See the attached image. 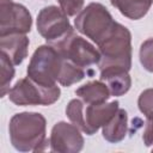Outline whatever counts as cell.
<instances>
[{
    "instance_id": "1",
    "label": "cell",
    "mask_w": 153,
    "mask_h": 153,
    "mask_svg": "<svg viewBox=\"0 0 153 153\" xmlns=\"http://www.w3.org/2000/svg\"><path fill=\"white\" fill-rule=\"evenodd\" d=\"M45 131L47 121L39 112L24 111L16 114L8 124L11 143L19 152H38L45 149L49 143Z\"/></svg>"
},
{
    "instance_id": "2",
    "label": "cell",
    "mask_w": 153,
    "mask_h": 153,
    "mask_svg": "<svg viewBox=\"0 0 153 153\" xmlns=\"http://www.w3.org/2000/svg\"><path fill=\"white\" fill-rule=\"evenodd\" d=\"M117 100L98 104H86L80 98L72 99L66 108V115L69 121L87 135H93L108 123L120 109Z\"/></svg>"
},
{
    "instance_id": "3",
    "label": "cell",
    "mask_w": 153,
    "mask_h": 153,
    "mask_svg": "<svg viewBox=\"0 0 153 153\" xmlns=\"http://www.w3.org/2000/svg\"><path fill=\"white\" fill-rule=\"evenodd\" d=\"M99 69L117 67L127 71L131 67V33L122 24H115L111 32L98 44Z\"/></svg>"
},
{
    "instance_id": "4",
    "label": "cell",
    "mask_w": 153,
    "mask_h": 153,
    "mask_svg": "<svg viewBox=\"0 0 153 153\" xmlns=\"http://www.w3.org/2000/svg\"><path fill=\"white\" fill-rule=\"evenodd\" d=\"M63 60V56L53 45H39L30 59L26 69L27 76L43 86H54L59 81Z\"/></svg>"
},
{
    "instance_id": "5",
    "label": "cell",
    "mask_w": 153,
    "mask_h": 153,
    "mask_svg": "<svg viewBox=\"0 0 153 153\" xmlns=\"http://www.w3.org/2000/svg\"><path fill=\"white\" fill-rule=\"evenodd\" d=\"M116 22L108 8L99 2L88 4L74 19L76 31L90 38L97 45L111 32Z\"/></svg>"
},
{
    "instance_id": "6",
    "label": "cell",
    "mask_w": 153,
    "mask_h": 153,
    "mask_svg": "<svg viewBox=\"0 0 153 153\" xmlns=\"http://www.w3.org/2000/svg\"><path fill=\"white\" fill-rule=\"evenodd\" d=\"M61 94L60 87L43 86L29 76L19 79L8 91L10 100L19 106L25 105H51L54 104Z\"/></svg>"
},
{
    "instance_id": "7",
    "label": "cell",
    "mask_w": 153,
    "mask_h": 153,
    "mask_svg": "<svg viewBox=\"0 0 153 153\" xmlns=\"http://www.w3.org/2000/svg\"><path fill=\"white\" fill-rule=\"evenodd\" d=\"M37 31L50 45H56L74 32L68 16L57 6L43 7L37 16Z\"/></svg>"
},
{
    "instance_id": "8",
    "label": "cell",
    "mask_w": 153,
    "mask_h": 153,
    "mask_svg": "<svg viewBox=\"0 0 153 153\" xmlns=\"http://www.w3.org/2000/svg\"><path fill=\"white\" fill-rule=\"evenodd\" d=\"M54 48L66 60L84 69L93 65H98L100 61L99 50L96 49L94 45L88 41L80 36H76L74 32L59 44L54 45Z\"/></svg>"
},
{
    "instance_id": "9",
    "label": "cell",
    "mask_w": 153,
    "mask_h": 153,
    "mask_svg": "<svg viewBox=\"0 0 153 153\" xmlns=\"http://www.w3.org/2000/svg\"><path fill=\"white\" fill-rule=\"evenodd\" d=\"M32 26L29 10L12 0H0V35L27 33Z\"/></svg>"
},
{
    "instance_id": "10",
    "label": "cell",
    "mask_w": 153,
    "mask_h": 153,
    "mask_svg": "<svg viewBox=\"0 0 153 153\" xmlns=\"http://www.w3.org/2000/svg\"><path fill=\"white\" fill-rule=\"evenodd\" d=\"M49 145L53 152L78 153L84 147V137L75 124L60 121L51 128Z\"/></svg>"
},
{
    "instance_id": "11",
    "label": "cell",
    "mask_w": 153,
    "mask_h": 153,
    "mask_svg": "<svg viewBox=\"0 0 153 153\" xmlns=\"http://www.w3.org/2000/svg\"><path fill=\"white\" fill-rule=\"evenodd\" d=\"M29 38L25 33L0 35V53H4L14 66L20 65L27 56Z\"/></svg>"
},
{
    "instance_id": "12",
    "label": "cell",
    "mask_w": 153,
    "mask_h": 153,
    "mask_svg": "<svg viewBox=\"0 0 153 153\" xmlns=\"http://www.w3.org/2000/svg\"><path fill=\"white\" fill-rule=\"evenodd\" d=\"M99 71L100 80L106 84L111 96L120 97L129 91L131 86V79L128 73L129 71L117 67H109Z\"/></svg>"
},
{
    "instance_id": "13",
    "label": "cell",
    "mask_w": 153,
    "mask_h": 153,
    "mask_svg": "<svg viewBox=\"0 0 153 153\" xmlns=\"http://www.w3.org/2000/svg\"><path fill=\"white\" fill-rule=\"evenodd\" d=\"M103 137L111 143L122 141L128 131V115L124 109H118L111 120L102 127Z\"/></svg>"
},
{
    "instance_id": "14",
    "label": "cell",
    "mask_w": 153,
    "mask_h": 153,
    "mask_svg": "<svg viewBox=\"0 0 153 153\" xmlns=\"http://www.w3.org/2000/svg\"><path fill=\"white\" fill-rule=\"evenodd\" d=\"M75 94L86 104L104 103L110 98V91L106 84L102 80L88 81L75 90Z\"/></svg>"
},
{
    "instance_id": "15",
    "label": "cell",
    "mask_w": 153,
    "mask_h": 153,
    "mask_svg": "<svg viewBox=\"0 0 153 153\" xmlns=\"http://www.w3.org/2000/svg\"><path fill=\"white\" fill-rule=\"evenodd\" d=\"M110 2L122 16L131 20H139L147 14L153 0H110Z\"/></svg>"
},
{
    "instance_id": "16",
    "label": "cell",
    "mask_w": 153,
    "mask_h": 153,
    "mask_svg": "<svg viewBox=\"0 0 153 153\" xmlns=\"http://www.w3.org/2000/svg\"><path fill=\"white\" fill-rule=\"evenodd\" d=\"M84 76H85V69L84 68H81V67H79V66L74 65L73 62L65 59L57 82L65 87H68V86H72L73 84L81 81L84 79Z\"/></svg>"
},
{
    "instance_id": "17",
    "label": "cell",
    "mask_w": 153,
    "mask_h": 153,
    "mask_svg": "<svg viewBox=\"0 0 153 153\" xmlns=\"http://www.w3.org/2000/svg\"><path fill=\"white\" fill-rule=\"evenodd\" d=\"M0 66H1V85H0V94L1 97H5L8 94L11 81L14 76V65L11 62V60L4 54L0 53Z\"/></svg>"
},
{
    "instance_id": "18",
    "label": "cell",
    "mask_w": 153,
    "mask_h": 153,
    "mask_svg": "<svg viewBox=\"0 0 153 153\" xmlns=\"http://www.w3.org/2000/svg\"><path fill=\"white\" fill-rule=\"evenodd\" d=\"M139 56L142 67L147 72H153V38H148L141 43Z\"/></svg>"
},
{
    "instance_id": "19",
    "label": "cell",
    "mask_w": 153,
    "mask_h": 153,
    "mask_svg": "<svg viewBox=\"0 0 153 153\" xmlns=\"http://www.w3.org/2000/svg\"><path fill=\"white\" fill-rule=\"evenodd\" d=\"M139 110L146 116L151 112H153V88H146L143 90L137 99Z\"/></svg>"
},
{
    "instance_id": "20",
    "label": "cell",
    "mask_w": 153,
    "mask_h": 153,
    "mask_svg": "<svg viewBox=\"0 0 153 153\" xmlns=\"http://www.w3.org/2000/svg\"><path fill=\"white\" fill-rule=\"evenodd\" d=\"M85 0H59L60 8L68 16L73 17L75 14H79L82 10Z\"/></svg>"
},
{
    "instance_id": "21",
    "label": "cell",
    "mask_w": 153,
    "mask_h": 153,
    "mask_svg": "<svg viewBox=\"0 0 153 153\" xmlns=\"http://www.w3.org/2000/svg\"><path fill=\"white\" fill-rule=\"evenodd\" d=\"M142 141L146 147L153 146V112L146 115V126L142 134Z\"/></svg>"
},
{
    "instance_id": "22",
    "label": "cell",
    "mask_w": 153,
    "mask_h": 153,
    "mask_svg": "<svg viewBox=\"0 0 153 153\" xmlns=\"http://www.w3.org/2000/svg\"><path fill=\"white\" fill-rule=\"evenodd\" d=\"M152 152H153V148H152Z\"/></svg>"
}]
</instances>
